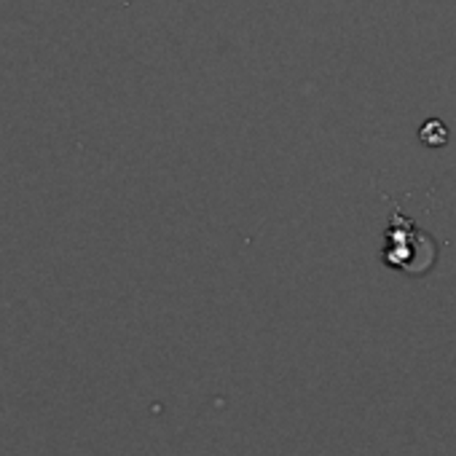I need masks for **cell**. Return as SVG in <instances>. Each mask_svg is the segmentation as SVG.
Instances as JSON below:
<instances>
[{
    "mask_svg": "<svg viewBox=\"0 0 456 456\" xmlns=\"http://www.w3.org/2000/svg\"><path fill=\"white\" fill-rule=\"evenodd\" d=\"M384 240H387L381 250L384 266H392L411 277H424L435 266V258H437L435 242L427 234H421L408 217L395 215Z\"/></svg>",
    "mask_w": 456,
    "mask_h": 456,
    "instance_id": "1",
    "label": "cell"
},
{
    "mask_svg": "<svg viewBox=\"0 0 456 456\" xmlns=\"http://www.w3.org/2000/svg\"><path fill=\"white\" fill-rule=\"evenodd\" d=\"M448 126H445V121L443 118H427L421 126H419V140H421V145H427V148H443L445 142H448Z\"/></svg>",
    "mask_w": 456,
    "mask_h": 456,
    "instance_id": "2",
    "label": "cell"
}]
</instances>
